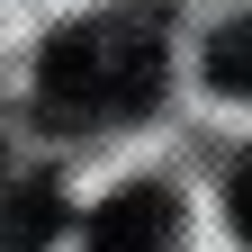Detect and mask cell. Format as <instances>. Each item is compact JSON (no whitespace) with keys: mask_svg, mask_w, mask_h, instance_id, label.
Instances as JSON below:
<instances>
[{"mask_svg":"<svg viewBox=\"0 0 252 252\" xmlns=\"http://www.w3.org/2000/svg\"><path fill=\"white\" fill-rule=\"evenodd\" d=\"M162 99V18L153 9H99L45 36L36 108L45 126H126Z\"/></svg>","mask_w":252,"mask_h":252,"instance_id":"6da1fadb","label":"cell"},{"mask_svg":"<svg viewBox=\"0 0 252 252\" xmlns=\"http://www.w3.org/2000/svg\"><path fill=\"white\" fill-rule=\"evenodd\" d=\"M171 234H180V198L162 180H135L81 225V252H171Z\"/></svg>","mask_w":252,"mask_h":252,"instance_id":"7a4b0ae2","label":"cell"},{"mask_svg":"<svg viewBox=\"0 0 252 252\" xmlns=\"http://www.w3.org/2000/svg\"><path fill=\"white\" fill-rule=\"evenodd\" d=\"M54 234H63V198L45 180H27V189L0 198V252H45Z\"/></svg>","mask_w":252,"mask_h":252,"instance_id":"3957f363","label":"cell"},{"mask_svg":"<svg viewBox=\"0 0 252 252\" xmlns=\"http://www.w3.org/2000/svg\"><path fill=\"white\" fill-rule=\"evenodd\" d=\"M207 81L234 90V99H252V18L216 27V45H207Z\"/></svg>","mask_w":252,"mask_h":252,"instance_id":"277c9868","label":"cell"},{"mask_svg":"<svg viewBox=\"0 0 252 252\" xmlns=\"http://www.w3.org/2000/svg\"><path fill=\"white\" fill-rule=\"evenodd\" d=\"M225 216H234V234L252 243V153L234 162V189H225Z\"/></svg>","mask_w":252,"mask_h":252,"instance_id":"5b68a950","label":"cell"}]
</instances>
